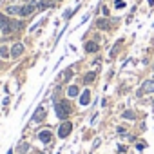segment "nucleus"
<instances>
[{"instance_id":"nucleus-1","label":"nucleus","mask_w":154,"mask_h":154,"mask_svg":"<svg viewBox=\"0 0 154 154\" xmlns=\"http://www.w3.org/2000/svg\"><path fill=\"white\" fill-rule=\"evenodd\" d=\"M152 93H154V80H145L141 84V87L136 91V96L141 98L143 94H152Z\"/></svg>"},{"instance_id":"nucleus-2","label":"nucleus","mask_w":154,"mask_h":154,"mask_svg":"<svg viewBox=\"0 0 154 154\" xmlns=\"http://www.w3.org/2000/svg\"><path fill=\"white\" fill-rule=\"evenodd\" d=\"M69 103L63 100V102H58L56 105H54V109H56V114H58V118L60 120H65V116L69 114V107H67Z\"/></svg>"},{"instance_id":"nucleus-3","label":"nucleus","mask_w":154,"mask_h":154,"mask_svg":"<svg viewBox=\"0 0 154 154\" xmlns=\"http://www.w3.org/2000/svg\"><path fill=\"white\" fill-rule=\"evenodd\" d=\"M45 116H47V109H45V105H38L36 111L33 112V122H35V123H40V122L45 120Z\"/></svg>"},{"instance_id":"nucleus-4","label":"nucleus","mask_w":154,"mask_h":154,"mask_svg":"<svg viewBox=\"0 0 154 154\" xmlns=\"http://www.w3.org/2000/svg\"><path fill=\"white\" fill-rule=\"evenodd\" d=\"M35 9H38V4H36V2H29V4H26V6L20 9V17H22V18H24V17H29Z\"/></svg>"},{"instance_id":"nucleus-5","label":"nucleus","mask_w":154,"mask_h":154,"mask_svg":"<svg viewBox=\"0 0 154 154\" xmlns=\"http://www.w3.org/2000/svg\"><path fill=\"white\" fill-rule=\"evenodd\" d=\"M71 131H72V123H71V122H65V123L60 125V129H58V136H60V138H67V136L71 134Z\"/></svg>"},{"instance_id":"nucleus-6","label":"nucleus","mask_w":154,"mask_h":154,"mask_svg":"<svg viewBox=\"0 0 154 154\" xmlns=\"http://www.w3.org/2000/svg\"><path fill=\"white\" fill-rule=\"evenodd\" d=\"M24 53V44H20V42H17L13 47H11V56L13 58H18L20 54Z\"/></svg>"},{"instance_id":"nucleus-7","label":"nucleus","mask_w":154,"mask_h":154,"mask_svg":"<svg viewBox=\"0 0 154 154\" xmlns=\"http://www.w3.org/2000/svg\"><path fill=\"white\" fill-rule=\"evenodd\" d=\"M89 102H91V91L85 89V91H82V94H80V105L85 107V105H89Z\"/></svg>"},{"instance_id":"nucleus-8","label":"nucleus","mask_w":154,"mask_h":154,"mask_svg":"<svg viewBox=\"0 0 154 154\" xmlns=\"http://www.w3.org/2000/svg\"><path fill=\"white\" fill-rule=\"evenodd\" d=\"M38 138H40V141H44V143H49L51 141V131H40L38 132Z\"/></svg>"},{"instance_id":"nucleus-9","label":"nucleus","mask_w":154,"mask_h":154,"mask_svg":"<svg viewBox=\"0 0 154 154\" xmlns=\"http://www.w3.org/2000/svg\"><path fill=\"white\" fill-rule=\"evenodd\" d=\"M85 51L87 53H96L98 51V44L96 42H87L85 44Z\"/></svg>"},{"instance_id":"nucleus-10","label":"nucleus","mask_w":154,"mask_h":154,"mask_svg":"<svg viewBox=\"0 0 154 154\" xmlns=\"http://www.w3.org/2000/svg\"><path fill=\"white\" fill-rule=\"evenodd\" d=\"M67 94H69L71 98H74V96H78V94H80V89L76 87V85H71V87L67 89Z\"/></svg>"},{"instance_id":"nucleus-11","label":"nucleus","mask_w":154,"mask_h":154,"mask_svg":"<svg viewBox=\"0 0 154 154\" xmlns=\"http://www.w3.org/2000/svg\"><path fill=\"white\" fill-rule=\"evenodd\" d=\"M20 9H22V8H18V6H9V8L6 9V13H8V15H20Z\"/></svg>"},{"instance_id":"nucleus-12","label":"nucleus","mask_w":154,"mask_h":154,"mask_svg":"<svg viewBox=\"0 0 154 154\" xmlns=\"http://www.w3.org/2000/svg\"><path fill=\"white\" fill-rule=\"evenodd\" d=\"M96 26H98V29H109V20L107 18H100L96 22Z\"/></svg>"},{"instance_id":"nucleus-13","label":"nucleus","mask_w":154,"mask_h":154,"mask_svg":"<svg viewBox=\"0 0 154 154\" xmlns=\"http://www.w3.org/2000/svg\"><path fill=\"white\" fill-rule=\"evenodd\" d=\"M51 6H53L51 0H40V2H38V9H47V8H51Z\"/></svg>"},{"instance_id":"nucleus-14","label":"nucleus","mask_w":154,"mask_h":154,"mask_svg":"<svg viewBox=\"0 0 154 154\" xmlns=\"http://www.w3.org/2000/svg\"><path fill=\"white\" fill-rule=\"evenodd\" d=\"M27 150H29V143L24 141V143L18 145V152H20V154H27Z\"/></svg>"},{"instance_id":"nucleus-15","label":"nucleus","mask_w":154,"mask_h":154,"mask_svg":"<svg viewBox=\"0 0 154 154\" xmlns=\"http://www.w3.org/2000/svg\"><path fill=\"white\" fill-rule=\"evenodd\" d=\"M0 56H2V58H8V56H11V51H9L6 45H2V47H0Z\"/></svg>"},{"instance_id":"nucleus-16","label":"nucleus","mask_w":154,"mask_h":154,"mask_svg":"<svg viewBox=\"0 0 154 154\" xmlns=\"http://www.w3.org/2000/svg\"><path fill=\"white\" fill-rule=\"evenodd\" d=\"M94 78H96V74H94V72H87V74H85V78H84V82H85V84H91V82H94Z\"/></svg>"},{"instance_id":"nucleus-17","label":"nucleus","mask_w":154,"mask_h":154,"mask_svg":"<svg viewBox=\"0 0 154 154\" xmlns=\"http://www.w3.org/2000/svg\"><path fill=\"white\" fill-rule=\"evenodd\" d=\"M122 42H123V40H118V42L114 44V47H112V51H111V58H114V56H116V53H118V49H120Z\"/></svg>"},{"instance_id":"nucleus-18","label":"nucleus","mask_w":154,"mask_h":154,"mask_svg":"<svg viewBox=\"0 0 154 154\" xmlns=\"http://www.w3.org/2000/svg\"><path fill=\"white\" fill-rule=\"evenodd\" d=\"M122 118H123V120H134V118H136V114H134L132 111H125Z\"/></svg>"},{"instance_id":"nucleus-19","label":"nucleus","mask_w":154,"mask_h":154,"mask_svg":"<svg viewBox=\"0 0 154 154\" xmlns=\"http://www.w3.org/2000/svg\"><path fill=\"white\" fill-rule=\"evenodd\" d=\"M74 11H76V9H69V11H67V13H63V18H65V20H67V18H71V17H72V13H74Z\"/></svg>"},{"instance_id":"nucleus-20","label":"nucleus","mask_w":154,"mask_h":154,"mask_svg":"<svg viewBox=\"0 0 154 154\" xmlns=\"http://www.w3.org/2000/svg\"><path fill=\"white\" fill-rule=\"evenodd\" d=\"M71 74H72V71H71V69H67V71L63 72V78H65V82H67V80L71 78Z\"/></svg>"},{"instance_id":"nucleus-21","label":"nucleus","mask_w":154,"mask_h":154,"mask_svg":"<svg viewBox=\"0 0 154 154\" xmlns=\"http://www.w3.org/2000/svg\"><path fill=\"white\" fill-rule=\"evenodd\" d=\"M136 149H138V150H143V149H145V143H143V141H141V143H136Z\"/></svg>"},{"instance_id":"nucleus-22","label":"nucleus","mask_w":154,"mask_h":154,"mask_svg":"<svg viewBox=\"0 0 154 154\" xmlns=\"http://www.w3.org/2000/svg\"><path fill=\"white\" fill-rule=\"evenodd\" d=\"M114 6H116V8H118V9H120V8H122V6H123V0H116V4H114Z\"/></svg>"},{"instance_id":"nucleus-23","label":"nucleus","mask_w":154,"mask_h":154,"mask_svg":"<svg viewBox=\"0 0 154 154\" xmlns=\"http://www.w3.org/2000/svg\"><path fill=\"white\" fill-rule=\"evenodd\" d=\"M116 131H118V134H125V129H123V127H118Z\"/></svg>"},{"instance_id":"nucleus-24","label":"nucleus","mask_w":154,"mask_h":154,"mask_svg":"<svg viewBox=\"0 0 154 154\" xmlns=\"http://www.w3.org/2000/svg\"><path fill=\"white\" fill-rule=\"evenodd\" d=\"M152 105H154V98H152Z\"/></svg>"}]
</instances>
